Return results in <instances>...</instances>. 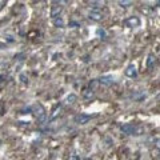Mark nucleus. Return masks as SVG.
<instances>
[{
	"instance_id": "nucleus-1",
	"label": "nucleus",
	"mask_w": 160,
	"mask_h": 160,
	"mask_svg": "<svg viewBox=\"0 0 160 160\" xmlns=\"http://www.w3.org/2000/svg\"><path fill=\"white\" fill-rule=\"evenodd\" d=\"M120 130L127 135H141L143 133V127L140 126H135V124H123L120 126Z\"/></svg>"
},
{
	"instance_id": "nucleus-2",
	"label": "nucleus",
	"mask_w": 160,
	"mask_h": 160,
	"mask_svg": "<svg viewBox=\"0 0 160 160\" xmlns=\"http://www.w3.org/2000/svg\"><path fill=\"white\" fill-rule=\"evenodd\" d=\"M33 112H35V116H36V119H38V122H40V123H43L44 120H46V118H47V112H46V108L42 105V104H35L33 105Z\"/></svg>"
},
{
	"instance_id": "nucleus-3",
	"label": "nucleus",
	"mask_w": 160,
	"mask_h": 160,
	"mask_svg": "<svg viewBox=\"0 0 160 160\" xmlns=\"http://www.w3.org/2000/svg\"><path fill=\"white\" fill-rule=\"evenodd\" d=\"M96 118V115H86V113H79L76 115V116L73 118V122L79 124V126H84V124H87L88 122H90L91 119Z\"/></svg>"
},
{
	"instance_id": "nucleus-4",
	"label": "nucleus",
	"mask_w": 160,
	"mask_h": 160,
	"mask_svg": "<svg viewBox=\"0 0 160 160\" xmlns=\"http://www.w3.org/2000/svg\"><path fill=\"white\" fill-rule=\"evenodd\" d=\"M88 17H90L91 20L93 21H100V20H103L104 19V15H103V12H101L100 10H92L88 12Z\"/></svg>"
},
{
	"instance_id": "nucleus-5",
	"label": "nucleus",
	"mask_w": 160,
	"mask_h": 160,
	"mask_svg": "<svg viewBox=\"0 0 160 160\" xmlns=\"http://www.w3.org/2000/svg\"><path fill=\"white\" fill-rule=\"evenodd\" d=\"M140 19L137 16H131L128 17V19L124 20V24H126V27H130V28H136V27L140 25Z\"/></svg>"
},
{
	"instance_id": "nucleus-6",
	"label": "nucleus",
	"mask_w": 160,
	"mask_h": 160,
	"mask_svg": "<svg viewBox=\"0 0 160 160\" xmlns=\"http://www.w3.org/2000/svg\"><path fill=\"white\" fill-rule=\"evenodd\" d=\"M124 73H126V76H127V78H131V79L136 78V76H137L136 67L133 65V64H130V65H128L126 69H124Z\"/></svg>"
},
{
	"instance_id": "nucleus-7",
	"label": "nucleus",
	"mask_w": 160,
	"mask_h": 160,
	"mask_svg": "<svg viewBox=\"0 0 160 160\" xmlns=\"http://www.w3.org/2000/svg\"><path fill=\"white\" fill-rule=\"evenodd\" d=\"M97 80H99V83L101 84V86H107V87L112 86V84L115 83L113 76H101L100 79H97Z\"/></svg>"
},
{
	"instance_id": "nucleus-8",
	"label": "nucleus",
	"mask_w": 160,
	"mask_h": 160,
	"mask_svg": "<svg viewBox=\"0 0 160 160\" xmlns=\"http://www.w3.org/2000/svg\"><path fill=\"white\" fill-rule=\"evenodd\" d=\"M61 11H63V7H61V6H52V8H51V17H52V19L60 17Z\"/></svg>"
},
{
	"instance_id": "nucleus-9",
	"label": "nucleus",
	"mask_w": 160,
	"mask_h": 160,
	"mask_svg": "<svg viewBox=\"0 0 160 160\" xmlns=\"http://www.w3.org/2000/svg\"><path fill=\"white\" fill-rule=\"evenodd\" d=\"M83 97L86 100H92L95 97V91L93 90H84L83 91Z\"/></svg>"
},
{
	"instance_id": "nucleus-10",
	"label": "nucleus",
	"mask_w": 160,
	"mask_h": 160,
	"mask_svg": "<svg viewBox=\"0 0 160 160\" xmlns=\"http://www.w3.org/2000/svg\"><path fill=\"white\" fill-rule=\"evenodd\" d=\"M53 20V25L57 27V28H64L65 27V21L63 17H56V19H52Z\"/></svg>"
},
{
	"instance_id": "nucleus-11",
	"label": "nucleus",
	"mask_w": 160,
	"mask_h": 160,
	"mask_svg": "<svg viewBox=\"0 0 160 160\" xmlns=\"http://www.w3.org/2000/svg\"><path fill=\"white\" fill-rule=\"evenodd\" d=\"M78 99V96L75 95V93H71V95H68L65 97V103L67 104H72V103H75V100Z\"/></svg>"
},
{
	"instance_id": "nucleus-12",
	"label": "nucleus",
	"mask_w": 160,
	"mask_h": 160,
	"mask_svg": "<svg viewBox=\"0 0 160 160\" xmlns=\"http://www.w3.org/2000/svg\"><path fill=\"white\" fill-rule=\"evenodd\" d=\"M131 4H132V2H119V6H120V7H124V8L130 7Z\"/></svg>"
},
{
	"instance_id": "nucleus-13",
	"label": "nucleus",
	"mask_w": 160,
	"mask_h": 160,
	"mask_svg": "<svg viewBox=\"0 0 160 160\" xmlns=\"http://www.w3.org/2000/svg\"><path fill=\"white\" fill-rule=\"evenodd\" d=\"M96 33L99 35V36H103V38H105V31H104L103 28H99V29L96 31Z\"/></svg>"
},
{
	"instance_id": "nucleus-14",
	"label": "nucleus",
	"mask_w": 160,
	"mask_h": 160,
	"mask_svg": "<svg viewBox=\"0 0 160 160\" xmlns=\"http://www.w3.org/2000/svg\"><path fill=\"white\" fill-rule=\"evenodd\" d=\"M68 160H80V158L78 156V155H69Z\"/></svg>"
},
{
	"instance_id": "nucleus-15",
	"label": "nucleus",
	"mask_w": 160,
	"mask_h": 160,
	"mask_svg": "<svg viewBox=\"0 0 160 160\" xmlns=\"http://www.w3.org/2000/svg\"><path fill=\"white\" fill-rule=\"evenodd\" d=\"M152 61H153V56L151 55V56H148V63H147V64H148V67H151V64H152Z\"/></svg>"
},
{
	"instance_id": "nucleus-16",
	"label": "nucleus",
	"mask_w": 160,
	"mask_h": 160,
	"mask_svg": "<svg viewBox=\"0 0 160 160\" xmlns=\"http://www.w3.org/2000/svg\"><path fill=\"white\" fill-rule=\"evenodd\" d=\"M155 147H156V148L160 151V139H158L156 141H155Z\"/></svg>"
},
{
	"instance_id": "nucleus-17",
	"label": "nucleus",
	"mask_w": 160,
	"mask_h": 160,
	"mask_svg": "<svg viewBox=\"0 0 160 160\" xmlns=\"http://www.w3.org/2000/svg\"><path fill=\"white\" fill-rule=\"evenodd\" d=\"M158 4H160V2H158Z\"/></svg>"
}]
</instances>
